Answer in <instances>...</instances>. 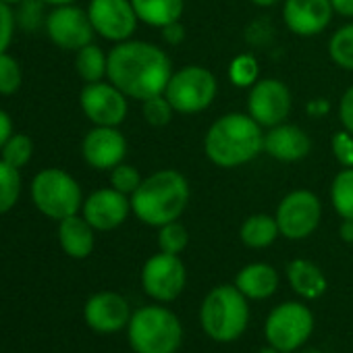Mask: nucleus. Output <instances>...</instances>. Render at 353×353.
I'll return each instance as SVG.
<instances>
[{
  "mask_svg": "<svg viewBox=\"0 0 353 353\" xmlns=\"http://www.w3.org/2000/svg\"><path fill=\"white\" fill-rule=\"evenodd\" d=\"M172 69L168 54L150 42L125 40L108 52L106 77L127 98L148 100L164 94Z\"/></svg>",
  "mask_w": 353,
  "mask_h": 353,
  "instance_id": "1",
  "label": "nucleus"
},
{
  "mask_svg": "<svg viewBox=\"0 0 353 353\" xmlns=\"http://www.w3.org/2000/svg\"><path fill=\"white\" fill-rule=\"evenodd\" d=\"M190 204V183L174 168L152 172L131 194V212L150 227L179 221Z\"/></svg>",
  "mask_w": 353,
  "mask_h": 353,
  "instance_id": "2",
  "label": "nucleus"
},
{
  "mask_svg": "<svg viewBox=\"0 0 353 353\" xmlns=\"http://www.w3.org/2000/svg\"><path fill=\"white\" fill-rule=\"evenodd\" d=\"M264 127L243 112H229L214 121L204 137V152L221 168L248 164L264 152Z\"/></svg>",
  "mask_w": 353,
  "mask_h": 353,
  "instance_id": "3",
  "label": "nucleus"
},
{
  "mask_svg": "<svg viewBox=\"0 0 353 353\" xmlns=\"http://www.w3.org/2000/svg\"><path fill=\"white\" fill-rule=\"evenodd\" d=\"M200 318L210 339L219 343H231L239 339L248 326V297L235 285L214 287L202 303Z\"/></svg>",
  "mask_w": 353,
  "mask_h": 353,
  "instance_id": "4",
  "label": "nucleus"
},
{
  "mask_svg": "<svg viewBox=\"0 0 353 353\" xmlns=\"http://www.w3.org/2000/svg\"><path fill=\"white\" fill-rule=\"evenodd\" d=\"M127 330L135 353H174L183 339L179 318L160 305L137 310L131 316Z\"/></svg>",
  "mask_w": 353,
  "mask_h": 353,
  "instance_id": "5",
  "label": "nucleus"
},
{
  "mask_svg": "<svg viewBox=\"0 0 353 353\" xmlns=\"http://www.w3.org/2000/svg\"><path fill=\"white\" fill-rule=\"evenodd\" d=\"M34 206L52 221H63L73 216L83 206V194L77 179L57 166L36 172L30 185Z\"/></svg>",
  "mask_w": 353,
  "mask_h": 353,
  "instance_id": "6",
  "label": "nucleus"
},
{
  "mask_svg": "<svg viewBox=\"0 0 353 353\" xmlns=\"http://www.w3.org/2000/svg\"><path fill=\"white\" fill-rule=\"evenodd\" d=\"M216 94L219 83L214 73L200 65H188L172 73L164 90V96L172 104L174 112L181 114H196L210 108Z\"/></svg>",
  "mask_w": 353,
  "mask_h": 353,
  "instance_id": "7",
  "label": "nucleus"
},
{
  "mask_svg": "<svg viewBox=\"0 0 353 353\" xmlns=\"http://www.w3.org/2000/svg\"><path fill=\"white\" fill-rule=\"evenodd\" d=\"M314 328L312 312L297 301H287L276 305L266 320V339L281 353H291L299 349Z\"/></svg>",
  "mask_w": 353,
  "mask_h": 353,
  "instance_id": "8",
  "label": "nucleus"
},
{
  "mask_svg": "<svg viewBox=\"0 0 353 353\" xmlns=\"http://www.w3.org/2000/svg\"><path fill=\"white\" fill-rule=\"evenodd\" d=\"M274 219L279 223L281 235L287 239H305L320 225L322 204L316 194L307 190H295L281 200Z\"/></svg>",
  "mask_w": 353,
  "mask_h": 353,
  "instance_id": "9",
  "label": "nucleus"
},
{
  "mask_svg": "<svg viewBox=\"0 0 353 353\" xmlns=\"http://www.w3.org/2000/svg\"><path fill=\"white\" fill-rule=\"evenodd\" d=\"M44 30L54 46L63 50H73V52L92 44L94 34H96L88 11L75 5L52 7V11L46 15Z\"/></svg>",
  "mask_w": 353,
  "mask_h": 353,
  "instance_id": "10",
  "label": "nucleus"
},
{
  "mask_svg": "<svg viewBox=\"0 0 353 353\" xmlns=\"http://www.w3.org/2000/svg\"><path fill=\"white\" fill-rule=\"evenodd\" d=\"M185 264L174 254H156L148 258L141 270L143 291L158 301H172L185 289Z\"/></svg>",
  "mask_w": 353,
  "mask_h": 353,
  "instance_id": "11",
  "label": "nucleus"
},
{
  "mask_svg": "<svg viewBox=\"0 0 353 353\" xmlns=\"http://www.w3.org/2000/svg\"><path fill=\"white\" fill-rule=\"evenodd\" d=\"M83 114L100 127H119L127 119V96L110 81L85 83L79 94Z\"/></svg>",
  "mask_w": 353,
  "mask_h": 353,
  "instance_id": "12",
  "label": "nucleus"
},
{
  "mask_svg": "<svg viewBox=\"0 0 353 353\" xmlns=\"http://www.w3.org/2000/svg\"><path fill=\"white\" fill-rule=\"evenodd\" d=\"M88 15L94 32L117 44L131 40L139 21L131 0H90Z\"/></svg>",
  "mask_w": 353,
  "mask_h": 353,
  "instance_id": "13",
  "label": "nucleus"
},
{
  "mask_svg": "<svg viewBox=\"0 0 353 353\" xmlns=\"http://www.w3.org/2000/svg\"><path fill=\"white\" fill-rule=\"evenodd\" d=\"M291 92L281 79H260L250 88L248 114L262 127L285 123L291 112Z\"/></svg>",
  "mask_w": 353,
  "mask_h": 353,
  "instance_id": "14",
  "label": "nucleus"
},
{
  "mask_svg": "<svg viewBox=\"0 0 353 353\" xmlns=\"http://www.w3.org/2000/svg\"><path fill=\"white\" fill-rule=\"evenodd\" d=\"M131 212V198L114 188L96 190L83 200L81 214L96 231H112L121 227Z\"/></svg>",
  "mask_w": 353,
  "mask_h": 353,
  "instance_id": "15",
  "label": "nucleus"
},
{
  "mask_svg": "<svg viewBox=\"0 0 353 353\" xmlns=\"http://www.w3.org/2000/svg\"><path fill=\"white\" fill-rule=\"evenodd\" d=\"M83 160L96 170H112L127 156V139L117 127L94 125L81 143Z\"/></svg>",
  "mask_w": 353,
  "mask_h": 353,
  "instance_id": "16",
  "label": "nucleus"
},
{
  "mask_svg": "<svg viewBox=\"0 0 353 353\" xmlns=\"http://www.w3.org/2000/svg\"><path fill=\"white\" fill-rule=\"evenodd\" d=\"M330 0H285L283 17L287 28L301 38L322 34L332 19Z\"/></svg>",
  "mask_w": 353,
  "mask_h": 353,
  "instance_id": "17",
  "label": "nucleus"
},
{
  "mask_svg": "<svg viewBox=\"0 0 353 353\" xmlns=\"http://www.w3.org/2000/svg\"><path fill=\"white\" fill-rule=\"evenodd\" d=\"M83 316H85L88 326L102 334L119 332L131 320L127 299L112 291H102V293L92 295L85 303Z\"/></svg>",
  "mask_w": 353,
  "mask_h": 353,
  "instance_id": "18",
  "label": "nucleus"
},
{
  "mask_svg": "<svg viewBox=\"0 0 353 353\" xmlns=\"http://www.w3.org/2000/svg\"><path fill=\"white\" fill-rule=\"evenodd\" d=\"M264 152L281 162H297L312 152V139L301 127L281 123L264 135Z\"/></svg>",
  "mask_w": 353,
  "mask_h": 353,
  "instance_id": "19",
  "label": "nucleus"
},
{
  "mask_svg": "<svg viewBox=\"0 0 353 353\" xmlns=\"http://www.w3.org/2000/svg\"><path fill=\"white\" fill-rule=\"evenodd\" d=\"M94 227L83 219V214H73L59 221V241L67 256L83 260L94 252Z\"/></svg>",
  "mask_w": 353,
  "mask_h": 353,
  "instance_id": "20",
  "label": "nucleus"
},
{
  "mask_svg": "<svg viewBox=\"0 0 353 353\" xmlns=\"http://www.w3.org/2000/svg\"><path fill=\"white\" fill-rule=\"evenodd\" d=\"M235 287L248 297V299H266L270 297L279 287V274L268 264H250L243 270H239L235 279Z\"/></svg>",
  "mask_w": 353,
  "mask_h": 353,
  "instance_id": "21",
  "label": "nucleus"
},
{
  "mask_svg": "<svg viewBox=\"0 0 353 353\" xmlns=\"http://www.w3.org/2000/svg\"><path fill=\"white\" fill-rule=\"evenodd\" d=\"M137 19L150 28H166L181 21L185 11V0H131Z\"/></svg>",
  "mask_w": 353,
  "mask_h": 353,
  "instance_id": "22",
  "label": "nucleus"
},
{
  "mask_svg": "<svg viewBox=\"0 0 353 353\" xmlns=\"http://www.w3.org/2000/svg\"><path fill=\"white\" fill-rule=\"evenodd\" d=\"M287 276L297 295L303 299H318L326 291V276L324 272L310 260H293L287 266Z\"/></svg>",
  "mask_w": 353,
  "mask_h": 353,
  "instance_id": "23",
  "label": "nucleus"
},
{
  "mask_svg": "<svg viewBox=\"0 0 353 353\" xmlns=\"http://www.w3.org/2000/svg\"><path fill=\"white\" fill-rule=\"evenodd\" d=\"M281 235L279 231V223L274 216L268 214H252L243 221L239 237L248 248L254 250H262L274 243V239Z\"/></svg>",
  "mask_w": 353,
  "mask_h": 353,
  "instance_id": "24",
  "label": "nucleus"
},
{
  "mask_svg": "<svg viewBox=\"0 0 353 353\" xmlns=\"http://www.w3.org/2000/svg\"><path fill=\"white\" fill-rule=\"evenodd\" d=\"M75 71L85 83L102 81L106 77V71H108V54L92 42V44L77 50Z\"/></svg>",
  "mask_w": 353,
  "mask_h": 353,
  "instance_id": "25",
  "label": "nucleus"
},
{
  "mask_svg": "<svg viewBox=\"0 0 353 353\" xmlns=\"http://www.w3.org/2000/svg\"><path fill=\"white\" fill-rule=\"evenodd\" d=\"M330 202L341 219L353 221V166L343 168L332 179Z\"/></svg>",
  "mask_w": 353,
  "mask_h": 353,
  "instance_id": "26",
  "label": "nucleus"
},
{
  "mask_svg": "<svg viewBox=\"0 0 353 353\" xmlns=\"http://www.w3.org/2000/svg\"><path fill=\"white\" fill-rule=\"evenodd\" d=\"M21 198V168L0 158V214L11 212Z\"/></svg>",
  "mask_w": 353,
  "mask_h": 353,
  "instance_id": "27",
  "label": "nucleus"
},
{
  "mask_svg": "<svg viewBox=\"0 0 353 353\" xmlns=\"http://www.w3.org/2000/svg\"><path fill=\"white\" fill-rule=\"evenodd\" d=\"M328 54L334 65L345 71H353V23H347L334 32L328 40Z\"/></svg>",
  "mask_w": 353,
  "mask_h": 353,
  "instance_id": "28",
  "label": "nucleus"
},
{
  "mask_svg": "<svg viewBox=\"0 0 353 353\" xmlns=\"http://www.w3.org/2000/svg\"><path fill=\"white\" fill-rule=\"evenodd\" d=\"M32 156H34V141L26 133H13L3 145V150H0V158L15 168L28 166Z\"/></svg>",
  "mask_w": 353,
  "mask_h": 353,
  "instance_id": "29",
  "label": "nucleus"
},
{
  "mask_svg": "<svg viewBox=\"0 0 353 353\" xmlns=\"http://www.w3.org/2000/svg\"><path fill=\"white\" fill-rule=\"evenodd\" d=\"M188 241H190L188 229L179 221L162 225L158 231V245H160V252H164V254L179 256L188 248Z\"/></svg>",
  "mask_w": 353,
  "mask_h": 353,
  "instance_id": "30",
  "label": "nucleus"
},
{
  "mask_svg": "<svg viewBox=\"0 0 353 353\" xmlns=\"http://www.w3.org/2000/svg\"><path fill=\"white\" fill-rule=\"evenodd\" d=\"M23 83V71L17 59L11 54H0V96H13Z\"/></svg>",
  "mask_w": 353,
  "mask_h": 353,
  "instance_id": "31",
  "label": "nucleus"
},
{
  "mask_svg": "<svg viewBox=\"0 0 353 353\" xmlns=\"http://www.w3.org/2000/svg\"><path fill=\"white\" fill-rule=\"evenodd\" d=\"M258 61L252 54H239L229 65V79L237 88H252L258 81Z\"/></svg>",
  "mask_w": 353,
  "mask_h": 353,
  "instance_id": "32",
  "label": "nucleus"
},
{
  "mask_svg": "<svg viewBox=\"0 0 353 353\" xmlns=\"http://www.w3.org/2000/svg\"><path fill=\"white\" fill-rule=\"evenodd\" d=\"M44 0H23L21 5H17L15 17H17V26L26 32H38L40 28H44L46 23V15H44Z\"/></svg>",
  "mask_w": 353,
  "mask_h": 353,
  "instance_id": "33",
  "label": "nucleus"
},
{
  "mask_svg": "<svg viewBox=\"0 0 353 353\" xmlns=\"http://www.w3.org/2000/svg\"><path fill=\"white\" fill-rule=\"evenodd\" d=\"M141 112H143V119L152 125V127H164L172 121V104L168 102V98L164 94H158V96H152L148 100H143L141 104Z\"/></svg>",
  "mask_w": 353,
  "mask_h": 353,
  "instance_id": "34",
  "label": "nucleus"
},
{
  "mask_svg": "<svg viewBox=\"0 0 353 353\" xmlns=\"http://www.w3.org/2000/svg\"><path fill=\"white\" fill-rule=\"evenodd\" d=\"M141 174H139V170L135 168V166H131V164H125V162H121V164H117L112 170H110V188H114V190H119L121 194H125V196H131L139 185H141Z\"/></svg>",
  "mask_w": 353,
  "mask_h": 353,
  "instance_id": "35",
  "label": "nucleus"
},
{
  "mask_svg": "<svg viewBox=\"0 0 353 353\" xmlns=\"http://www.w3.org/2000/svg\"><path fill=\"white\" fill-rule=\"evenodd\" d=\"M330 148H332V156L343 168L353 166V133H349L347 129L336 131L330 139Z\"/></svg>",
  "mask_w": 353,
  "mask_h": 353,
  "instance_id": "36",
  "label": "nucleus"
},
{
  "mask_svg": "<svg viewBox=\"0 0 353 353\" xmlns=\"http://www.w3.org/2000/svg\"><path fill=\"white\" fill-rule=\"evenodd\" d=\"M15 28H17V17L13 7L7 3H0V54H5L11 48Z\"/></svg>",
  "mask_w": 353,
  "mask_h": 353,
  "instance_id": "37",
  "label": "nucleus"
},
{
  "mask_svg": "<svg viewBox=\"0 0 353 353\" xmlns=\"http://www.w3.org/2000/svg\"><path fill=\"white\" fill-rule=\"evenodd\" d=\"M339 119L343 123V129L353 133V85L343 94L339 102Z\"/></svg>",
  "mask_w": 353,
  "mask_h": 353,
  "instance_id": "38",
  "label": "nucleus"
},
{
  "mask_svg": "<svg viewBox=\"0 0 353 353\" xmlns=\"http://www.w3.org/2000/svg\"><path fill=\"white\" fill-rule=\"evenodd\" d=\"M162 38L166 44H181L185 40V28L181 26V21H174L166 28H162Z\"/></svg>",
  "mask_w": 353,
  "mask_h": 353,
  "instance_id": "39",
  "label": "nucleus"
},
{
  "mask_svg": "<svg viewBox=\"0 0 353 353\" xmlns=\"http://www.w3.org/2000/svg\"><path fill=\"white\" fill-rule=\"evenodd\" d=\"M13 119L7 110L0 108V150H3V145L7 143V139L13 135Z\"/></svg>",
  "mask_w": 353,
  "mask_h": 353,
  "instance_id": "40",
  "label": "nucleus"
},
{
  "mask_svg": "<svg viewBox=\"0 0 353 353\" xmlns=\"http://www.w3.org/2000/svg\"><path fill=\"white\" fill-rule=\"evenodd\" d=\"M332 11L341 17H353V0H330Z\"/></svg>",
  "mask_w": 353,
  "mask_h": 353,
  "instance_id": "41",
  "label": "nucleus"
},
{
  "mask_svg": "<svg viewBox=\"0 0 353 353\" xmlns=\"http://www.w3.org/2000/svg\"><path fill=\"white\" fill-rule=\"evenodd\" d=\"M339 235L345 243H353V221L349 219H343V225L339 229Z\"/></svg>",
  "mask_w": 353,
  "mask_h": 353,
  "instance_id": "42",
  "label": "nucleus"
},
{
  "mask_svg": "<svg viewBox=\"0 0 353 353\" xmlns=\"http://www.w3.org/2000/svg\"><path fill=\"white\" fill-rule=\"evenodd\" d=\"M307 112H310V114L316 112L318 117H320V114H326V112H328V102H326V100H312V102L307 104Z\"/></svg>",
  "mask_w": 353,
  "mask_h": 353,
  "instance_id": "43",
  "label": "nucleus"
},
{
  "mask_svg": "<svg viewBox=\"0 0 353 353\" xmlns=\"http://www.w3.org/2000/svg\"><path fill=\"white\" fill-rule=\"evenodd\" d=\"M44 3L50 7H61V5H73L75 0H44Z\"/></svg>",
  "mask_w": 353,
  "mask_h": 353,
  "instance_id": "44",
  "label": "nucleus"
},
{
  "mask_svg": "<svg viewBox=\"0 0 353 353\" xmlns=\"http://www.w3.org/2000/svg\"><path fill=\"white\" fill-rule=\"evenodd\" d=\"M252 3L258 5V7H272V5L281 3V0H252Z\"/></svg>",
  "mask_w": 353,
  "mask_h": 353,
  "instance_id": "45",
  "label": "nucleus"
},
{
  "mask_svg": "<svg viewBox=\"0 0 353 353\" xmlns=\"http://www.w3.org/2000/svg\"><path fill=\"white\" fill-rule=\"evenodd\" d=\"M260 353H281V351H279L276 347H272V345H270V347H264V349H262Z\"/></svg>",
  "mask_w": 353,
  "mask_h": 353,
  "instance_id": "46",
  "label": "nucleus"
},
{
  "mask_svg": "<svg viewBox=\"0 0 353 353\" xmlns=\"http://www.w3.org/2000/svg\"><path fill=\"white\" fill-rule=\"evenodd\" d=\"M0 3H7V5L15 7V5H21V3H23V0H0Z\"/></svg>",
  "mask_w": 353,
  "mask_h": 353,
  "instance_id": "47",
  "label": "nucleus"
},
{
  "mask_svg": "<svg viewBox=\"0 0 353 353\" xmlns=\"http://www.w3.org/2000/svg\"><path fill=\"white\" fill-rule=\"evenodd\" d=\"M301 353H320V351L318 349H303Z\"/></svg>",
  "mask_w": 353,
  "mask_h": 353,
  "instance_id": "48",
  "label": "nucleus"
}]
</instances>
